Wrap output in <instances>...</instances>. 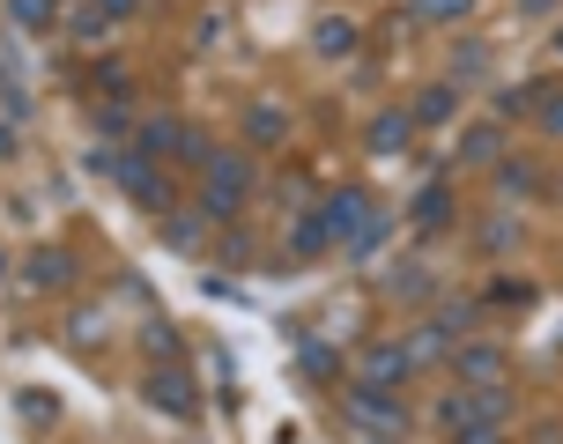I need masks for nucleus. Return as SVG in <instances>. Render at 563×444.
I'll return each mask as SVG.
<instances>
[{"label": "nucleus", "instance_id": "34", "mask_svg": "<svg viewBox=\"0 0 563 444\" xmlns=\"http://www.w3.org/2000/svg\"><path fill=\"white\" fill-rule=\"evenodd\" d=\"M141 348H148V356H156V363H178V333H170L164 319H156V326H148V341H141Z\"/></svg>", "mask_w": 563, "mask_h": 444}, {"label": "nucleus", "instance_id": "30", "mask_svg": "<svg viewBox=\"0 0 563 444\" xmlns=\"http://www.w3.org/2000/svg\"><path fill=\"white\" fill-rule=\"evenodd\" d=\"M482 245L511 252V245H519V222H511V215H482Z\"/></svg>", "mask_w": 563, "mask_h": 444}, {"label": "nucleus", "instance_id": "43", "mask_svg": "<svg viewBox=\"0 0 563 444\" xmlns=\"http://www.w3.org/2000/svg\"><path fill=\"white\" fill-rule=\"evenodd\" d=\"M556 59H563V30H556Z\"/></svg>", "mask_w": 563, "mask_h": 444}, {"label": "nucleus", "instance_id": "32", "mask_svg": "<svg viewBox=\"0 0 563 444\" xmlns=\"http://www.w3.org/2000/svg\"><path fill=\"white\" fill-rule=\"evenodd\" d=\"M467 8H475V0H416V15H422V23H460Z\"/></svg>", "mask_w": 563, "mask_h": 444}, {"label": "nucleus", "instance_id": "14", "mask_svg": "<svg viewBox=\"0 0 563 444\" xmlns=\"http://www.w3.org/2000/svg\"><path fill=\"white\" fill-rule=\"evenodd\" d=\"M430 267H422V259H394V275H386V297H394V304H430V297H438V289H430Z\"/></svg>", "mask_w": 563, "mask_h": 444}, {"label": "nucleus", "instance_id": "33", "mask_svg": "<svg viewBox=\"0 0 563 444\" xmlns=\"http://www.w3.org/2000/svg\"><path fill=\"white\" fill-rule=\"evenodd\" d=\"M178 156H186L194 170H208V164H216V141L200 134V126H186V148H178Z\"/></svg>", "mask_w": 563, "mask_h": 444}, {"label": "nucleus", "instance_id": "10", "mask_svg": "<svg viewBox=\"0 0 563 444\" xmlns=\"http://www.w3.org/2000/svg\"><path fill=\"white\" fill-rule=\"evenodd\" d=\"M356 378H364V386H386V392H400L408 378H416V363H408V348H394V341H378V348H364V363H356Z\"/></svg>", "mask_w": 563, "mask_h": 444}, {"label": "nucleus", "instance_id": "44", "mask_svg": "<svg viewBox=\"0 0 563 444\" xmlns=\"http://www.w3.org/2000/svg\"><path fill=\"white\" fill-rule=\"evenodd\" d=\"M0 275H8V259H0Z\"/></svg>", "mask_w": 563, "mask_h": 444}, {"label": "nucleus", "instance_id": "25", "mask_svg": "<svg viewBox=\"0 0 563 444\" xmlns=\"http://www.w3.org/2000/svg\"><path fill=\"white\" fill-rule=\"evenodd\" d=\"M386 237H394V215L378 208V215H371V222H364V230H356V237H349V245H341V252H349V259H371V252L386 245Z\"/></svg>", "mask_w": 563, "mask_h": 444}, {"label": "nucleus", "instance_id": "8", "mask_svg": "<svg viewBox=\"0 0 563 444\" xmlns=\"http://www.w3.org/2000/svg\"><path fill=\"white\" fill-rule=\"evenodd\" d=\"M452 370H460V386H505L511 356L497 341H460V348H452Z\"/></svg>", "mask_w": 563, "mask_h": 444}, {"label": "nucleus", "instance_id": "5", "mask_svg": "<svg viewBox=\"0 0 563 444\" xmlns=\"http://www.w3.org/2000/svg\"><path fill=\"white\" fill-rule=\"evenodd\" d=\"M505 408H511L505 386H460L438 415H445V430H475V422H505Z\"/></svg>", "mask_w": 563, "mask_h": 444}, {"label": "nucleus", "instance_id": "42", "mask_svg": "<svg viewBox=\"0 0 563 444\" xmlns=\"http://www.w3.org/2000/svg\"><path fill=\"white\" fill-rule=\"evenodd\" d=\"M356 444H400V437H356Z\"/></svg>", "mask_w": 563, "mask_h": 444}, {"label": "nucleus", "instance_id": "17", "mask_svg": "<svg viewBox=\"0 0 563 444\" xmlns=\"http://www.w3.org/2000/svg\"><path fill=\"white\" fill-rule=\"evenodd\" d=\"M408 141H416V119L408 111H378L371 119V156H400Z\"/></svg>", "mask_w": 563, "mask_h": 444}, {"label": "nucleus", "instance_id": "26", "mask_svg": "<svg viewBox=\"0 0 563 444\" xmlns=\"http://www.w3.org/2000/svg\"><path fill=\"white\" fill-rule=\"evenodd\" d=\"M541 89H549V82H519V89H497V126H505V119H527V111L541 104Z\"/></svg>", "mask_w": 563, "mask_h": 444}, {"label": "nucleus", "instance_id": "23", "mask_svg": "<svg viewBox=\"0 0 563 444\" xmlns=\"http://www.w3.org/2000/svg\"><path fill=\"white\" fill-rule=\"evenodd\" d=\"M319 252H327V230H319V215L305 208V215L289 222V259H319Z\"/></svg>", "mask_w": 563, "mask_h": 444}, {"label": "nucleus", "instance_id": "29", "mask_svg": "<svg viewBox=\"0 0 563 444\" xmlns=\"http://www.w3.org/2000/svg\"><path fill=\"white\" fill-rule=\"evenodd\" d=\"M430 326H438V333H467V326H475V304H467V297H445Z\"/></svg>", "mask_w": 563, "mask_h": 444}, {"label": "nucleus", "instance_id": "35", "mask_svg": "<svg viewBox=\"0 0 563 444\" xmlns=\"http://www.w3.org/2000/svg\"><path fill=\"white\" fill-rule=\"evenodd\" d=\"M534 119L549 126V134L563 141V89H541V104H534Z\"/></svg>", "mask_w": 563, "mask_h": 444}, {"label": "nucleus", "instance_id": "27", "mask_svg": "<svg viewBox=\"0 0 563 444\" xmlns=\"http://www.w3.org/2000/svg\"><path fill=\"white\" fill-rule=\"evenodd\" d=\"M297 356H305V378H319V386H334V378H341V356L327 348V341H305Z\"/></svg>", "mask_w": 563, "mask_h": 444}, {"label": "nucleus", "instance_id": "20", "mask_svg": "<svg viewBox=\"0 0 563 444\" xmlns=\"http://www.w3.org/2000/svg\"><path fill=\"white\" fill-rule=\"evenodd\" d=\"M482 297H489L497 311H527V304L541 297V289H534L527 275H489V289H482Z\"/></svg>", "mask_w": 563, "mask_h": 444}, {"label": "nucleus", "instance_id": "19", "mask_svg": "<svg viewBox=\"0 0 563 444\" xmlns=\"http://www.w3.org/2000/svg\"><path fill=\"white\" fill-rule=\"evenodd\" d=\"M408 222H416L422 237H438V230L452 222V193H445V186H422V193H416V208H408Z\"/></svg>", "mask_w": 563, "mask_h": 444}, {"label": "nucleus", "instance_id": "37", "mask_svg": "<svg viewBox=\"0 0 563 444\" xmlns=\"http://www.w3.org/2000/svg\"><path fill=\"white\" fill-rule=\"evenodd\" d=\"M223 37H230V30H223V15H200V23H194V45H200V53H216Z\"/></svg>", "mask_w": 563, "mask_h": 444}, {"label": "nucleus", "instance_id": "21", "mask_svg": "<svg viewBox=\"0 0 563 444\" xmlns=\"http://www.w3.org/2000/svg\"><path fill=\"white\" fill-rule=\"evenodd\" d=\"M497 193H505V200H527V193H541V170L527 164V156H505V164H497Z\"/></svg>", "mask_w": 563, "mask_h": 444}, {"label": "nucleus", "instance_id": "3", "mask_svg": "<svg viewBox=\"0 0 563 444\" xmlns=\"http://www.w3.org/2000/svg\"><path fill=\"white\" fill-rule=\"evenodd\" d=\"M311 215H319V230H327V245H349V237H356V230L378 215V200H371L364 186H341V193H327Z\"/></svg>", "mask_w": 563, "mask_h": 444}, {"label": "nucleus", "instance_id": "6", "mask_svg": "<svg viewBox=\"0 0 563 444\" xmlns=\"http://www.w3.org/2000/svg\"><path fill=\"white\" fill-rule=\"evenodd\" d=\"M119 186H126V193H134V208H148V215H170V208H178V186H170V178L148 164V156H134V148H126Z\"/></svg>", "mask_w": 563, "mask_h": 444}, {"label": "nucleus", "instance_id": "28", "mask_svg": "<svg viewBox=\"0 0 563 444\" xmlns=\"http://www.w3.org/2000/svg\"><path fill=\"white\" fill-rule=\"evenodd\" d=\"M8 15L23 30H53L59 23V0H8Z\"/></svg>", "mask_w": 563, "mask_h": 444}, {"label": "nucleus", "instance_id": "1", "mask_svg": "<svg viewBox=\"0 0 563 444\" xmlns=\"http://www.w3.org/2000/svg\"><path fill=\"white\" fill-rule=\"evenodd\" d=\"M245 193H253V164H245V156H216V164L200 170V215L208 222H230L238 215V208H245Z\"/></svg>", "mask_w": 563, "mask_h": 444}, {"label": "nucleus", "instance_id": "36", "mask_svg": "<svg viewBox=\"0 0 563 444\" xmlns=\"http://www.w3.org/2000/svg\"><path fill=\"white\" fill-rule=\"evenodd\" d=\"M126 119H134V111H126V97H112V104H97V134H126Z\"/></svg>", "mask_w": 563, "mask_h": 444}, {"label": "nucleus", "instance_id": "7", "mask_svg": "<svg viewBox=\"0 0 563 444\" xmlns=\"http://www.w3.org/2000/svg\"><path fill=\"white\" fill-rule=\"evenodd\" d=\"M141 400H148L156 415H194V408H200L186 363H156V370H148V386H141Z\"/></svg>", "mask_w": 563, "mask_h": 444}, {"label": "nucleus", "instance_id": "2", "mask_svg": "<svg viewBox=\"0 0 563 444\" xmlns=\"http://www.w3.org/2000/svg\"><path fill=\"white\" fill-rule=\"evenodd\" d=\"M341 415L356 422L364 437H408V408H400V392H386V386H349V400H341Z\"/></svg>", "mask_w": 563, "mask_h": 444}, {"label": "nucleus", "instance_id": "24", "mask_svg": "<svg viewBox=\"0 0 563 444\" xmlns=\"http://www.w3.org/2000/svg\"><path fill=\"white\" fill-rule=\"evenodd\" d=\"M475 75H489V45L482 37H460L452 45V82H475Z\"/></svg>", "mask_w": 563, "mask_h": 444}, {"label": "nucleus", "instance_id": "15", "mask_svg": "<svg viewBox=\"0 0 563 444\" xmlns=\"http://www.w3.org/2000/svg\"><path fill=\"white\" fill-rule=\"evenodd\" d=\"M356 37H364V30L349 23V15H319V23H311V53H319V59H349V53H356Z\"/></svg>", "mask_w": 563, "mask_h": 444}, {"label": "nucleus", "instance_id": "12", "mask_svg": "<svg viewBox=\"0 0 563 444\" xmlns=\"http://www.w3.org/2000/svg\"><path fill=\"white\" fill-rule=\"evenodd\" d=\"M460 164L497 170V164H505V126H497V119H482V126H467V134H460Z\"/></svg>", "mask_w": 563, "mask_h": 444}, {"label": "nucleus", "instance_id": "18", "mask_svg": "<svg viewBox=\"0 0 563 444\" xmlns=\"http://www.w3.org/2000/svg\"><path fill=\"white\" fill-rule=\"evenodd\" d=\"M400 348H408V363H416V370H430V363H452V348H460V341H452V333H438V326H416Z\"/></svg>", "mask_w": 563, "mask_h": 444}, {"label": "nucleus", "instance_id": "31", "mask_svg": "<svg viewBox=\"0 0 563 444\" xmlns=\"http://www.w3.org/2000/svg\"><path fill=\"white\" fill-rule=\"evenodd\" d=\"M23 422H59V392L30 386V392H23Z\"/></svg>", "mask_w": 563, "mask_h": 444}, {"label": "nucleus", "instance_id": "16", "mask_svg": "<svg viewBox=\"0 0 563 444\" xmlns=\"http://www.w3.org/2000/svg\"><path fill=\"white\" fill-rule=\"evenodd\" d=\"M452 111H460V89H452V82H430V89H416L408 119H416V126H452Z\"/></svg>", "mask_w": 563, "mask_h": 444}, {"label": "nucleus", "instance_id": "11", "mask_svg": "<svg viewBox=\"0 0 563 444\" xmlns=\"http://www.w3.org/2000/svg\"><path fill=\"white\" fill-rule=\"evenodd\" d=\"M245 141H253V148H282V141H289V111H282L275 97H253V104H245Z\"/></svg>", "mask_w": 563, "mask_h": 444}, {"label": "nucleus", "instance_id": "4", "mask_svg": "<svg viewBox=\"0 0 563 444\" xmlns=\"http://www.w3.org/2000/svg\"><path fill=\"white\" fill-rule=\"evenodd\" d=\"M75 281H82V259H75L67 245H37L23 259V289H37V297H67Z\"/></svg>", "mask_w": 563, "mask_h": 444}, {"label": "nucleus", "instance_id": "40", "mask_svg": "<svg viewBox=\"0 0 563 444\" xmlns=\"http://www.w3.org/2000/svg\"><path fill=\"white\" fill-rule=\"evenodd\" d=\"M97 8H104V23H119V15H134L141 0H97Z\"/></svg>", "mask_w": 563, "mask_h": 444}, {"label": "nucleus", "instance_id": "39", "mask_svg": "<svg viewBox=\"0 0 563 444\" xmlns=\"http://www.w3.org/2000/svg\"><path fill=\"white\" fill-rule=\"evenodd\" d=\"M245 259H253V245H245V230H230V237H223V267H245Z\"/></svg>", "mask_w": 563, "mask_h": 444}, {"label": "nucleus", "instance_id": "41", "mask_svg": "<svg viewBox=\"0 0 563 444\" xmlns=\"http://www.w3.org/2000/svg\"><path fill=\"white\" fill-rule=\"evenodd\" d=\"M519 8H527V15H549V8H556V0H519Z\"/></svg>", "mask_w": 563, "mask_h": 444}, {"label": "nucleus", "instance_id": "22", "mask_svg": "<svg viewBox=\"0 0 563 444\" xmlns=\"http://www.w3.org/2000/svg\"><path fill=\"white\" fill-rule=\"evenodd\" d=\"M200 222H208L200 208H170V215H164V245L170 252H194L200 245Z\"/></svg>", "mask_w": 563, "mask_h": 444}, {"label": "nucleus", "instance_id": "13", "mask_svg": "<svg viewBox=\"0 0 563 444\" xmlns=\"http://www.w3.org/2000/svg\"><path fill=\"white\" fill-rule=\"evenodd\" d=\"M104 333H112V311H104V304H75V311H67V326H59V341L89 356V348H97Z\"/></svg>", "mask_w": 563, "mask_h": 444}, {"label": "nucleus", "instance_id": "38", "mask_svg": "<svg viewBox=\"0 0 563 444\" xmlns=\"http://www.w3.org/2000/svg\"><path fill=\"white\" fill-rule=\"evenodd\" d=\"M452 444H505V422H475V430H452Z\"/></svg>", "mask_w": 563, "mask_h": 444}, {"label": "nucleus", "instance_id": "9", "mask_svg": "<svg viewBox=\"0 0 563 444\" xmlns=\"http://www.w3.org/2000/svg\"><path fill=\"white\" fill-rule=\"evenodd\" d=\"M186 148V119L178 111H148L134 134V156H148V164H164V156H178Z\"/></svg>", "mask_w": 563, "mask_h": 444}]
</instances>
